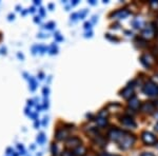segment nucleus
<instances>
[{
    "label": "nucleus",
    "mask_w": 158,
    "mask_h": 156,
    "mask_svg": "<svg viewBox=\"0 0 158 156\" xmlns=\"http://www.w3.org/2000/svg\"><path fill=\"white\" fill-rule=\"evenodd\" d=\"M135 143V137L134 135H131L129 133H125V137L122 138V140L119 143L120 144V149L122 150H127V149H130Z\"/></svg>",
    "instance_id": "1"
},
{
    "label": "nucleus",
    "mask_w": 158,
    "mask_h": 156,
    "mask_svg": "<svg viewBox=\"0 0 158 156\" xmlns=\"http://www.w3.org/2000/svg\"><path fill=\"white\" fill-rule=\"evenodd\" d=\"M142 91L146 95H149V96L158 95V84H155L154 82H152L150 80V81H148L145 84Z\"/></svg>",
    "instance_id": "2"
},
{
    "label": "nucleus",
    "mask_w": 158,
    "mask_h": 156,
    "mask_svg": "<svg viewBox=\"0 0 158 156\" xmlns=\"http://www.w3.org/2000/svg\"><path fill=\"white\" fill-rule=\"evenodd\" d=\"M125 133H127V132H123V131H121V130H119V129L113 128V129H112L109 132V137L113 141H115V143H118L119 144L121 140H122L123 137H125Z\"/></svg>",
    "instance_id": "3"
},
{
    "label": "nucleus",
    "mask_w": 158,
    "mask_h": 156,
    "mask_svg": "<svg viewBox=\"0 0 158 156\" xmlns=\"http://www.w3.org/2000/svg\"><path fill=\"white\" fill-rule=\"evenodd\" d=\"M141 139L146 144H154L156 143V137L151 132H143L141 134Z\"/></svg>",
    "instance_id": "4"
},
{
    "label": "nucleus",
    "mask_w": 158,
    "mask_h": 156,
    "mask_svg": "<svg viewBox=\"0 0 158 156\" xmlns=\"http://www.w3.org/2000/svg\"><path fill=\"white\" fill-rule=\"evenodd\" d=\"M81 146V140L78 138V137H70V138L66 140V147L68 148H72V149H76L78 147Z\"/></svg>",
    "instance_id": "5"
},
{
    "label": "nucleus",
    "mask_w": 158,
    "mask_h": 156,
    "mask_svg": "<svg viewBox=\"0 0 158 156\" xmlns=\"http://www.w3.org/2000/svg\"><path fill=\"white\" fill-rule=\"evenodd\" d=\"M155 105L153 104L152 101H146V102H143L142 105H141V111H143V112H146V113H149V114H151V113H153V112L155 111Z\"/></svg>",
    "instance_id": "6"
},
{
    "label": "nucleus",
    "mask_w": 158,
    "mask_h": 156,
    "mask_svg": "<svg viewBox=\"0 0 158 156\" xmlns=\"http://www.w3.org/2000/svg\"><path fill=\"white\" fill-rule=\"evenodd\" d=\"M140 61L146 68H151V66L154 65V60H153V59L151 58L150 55H148V54L142 55V56L140 57Z\"/></svg>",
    "instance_id": "7"
},
{
    "label": "nucleus",
    "mask_w": 158,
    "mask_h": 156,
    "mask_svg": "<svg viewBox=\"0 0 158 156\" xmlns=\"http://www.w3.org/2000/svg\"><path fill=\"white\" fill-rule=\"evenodd\" d=\"M121 123L123 126H127V127H132V128H136V122L129 116H125L123 118H121Z\"/></svg>",
    "instance_id": "8"
},
{
    "label": "nucleus",
    "mask_w": 158,
    "mask_h": 156,
    "mask_svg": "<svg viewBox=\"0 0 158 156\" xmlns=\"http://www.w3.org/2000/svg\"><path fill=\"white\" fill-rule=\"evenodd\" d=\"M121 96L125 99H129V98H132L133 97V89L131 86H128L127 88H125L122 91H121Z\"/></svg>",
    "instance_id": "9"
},
{
    "label": "nucleus",
    "mask_w": 158,
    "mask_h": 156,
    "mask_svg": "<svg viewBox=\"0 0 158 156\" xmlns=\"http://www.w3.org/2000/svg\"><path fill=\"white\" fill-rule=\"evenodd\" d=\"M129 15V12L127 10H118L116 12L112 13V17H115L116 19H120V18H125Z\"/></svg>",
    "instance_id": "10"
},
{
    "label": "nucleus",
    "mask_w": 158,
    "mask_h": 156,
    "mask_svg": "<svg viewBox=\"0 0 158 156\" xmlns=\"http://www.w3.org/2000/svg\"><path fill=\"white\" fill-rule=\"evenodd\" d=\"M68 136V132L66 131L65 129H61V130H58L56 132V139L57 140H63V139H65L66 137Z\"/></svg>",
    "instance_id": "11"
},
{
    "label": "nucleus",
    "mask_w": 158,
    "mask_h": 156,
    "mask_svg": "<svg viewBox=\"0 0 158 156\" xmlns=\"http://www.w3.org/2000/svg\"><path fill=\"white\" fill-rule=\"evenodd\" d=\"M154 36V29L151 27H146L142 31V37L145 38H151Z\"/></svg>",
    "instance_id": "12"
},
{
    "label": "nucleus",
    "mask_w": 158,
    "mask_h": 156,
    "mask_svg": "<svg viewBox=\"0 0 158 156\" xmlns=\"http://www.w3.org/2000/svg\"><path fill=\"white\" fill-rule=\"evenodd\" d=\"M129 105L132 108L133 110H137L139 108V105H140V102H139V100L137 99L135 96H133L131 99H130V101H129Z\"/></svg>",
    "instance_id": "13"
},
{
    "label": "nucleus",
    "mask_w": 158,
    "mask_h": 156,
    "mask_svg": "<svg viewBox=\"0 0 158 156\" xmlns=\"http://www.w3.org/2000/svg\"><path fill=\"white\" fill-rule=\"evenodd\" d=\"M86 148L82 146H80V147H78V148L75 149L73 153L75 154V156H83L84 154H86Z\"/></svg>",
    "instance_id": "14"
},
{
    "label": "nucleus",
    "mask_w": 158,
    "mask_h": 156,
    "mask_svg": "<svg viewBox=\"0 0 158 156\" xmlns=\"http://www.w3.org/2000/svg\"><path fill=\"white\" fill-rule=\"evenodd\" d=\"M96 121H97L98 126H105L107 125V118H101V117H98Z\"/></svg>",
    "instance_id": "15"
},
{
    "label": "nucleus",
    "mask_w": 158,
    "mask_h": 156,
    "mask_svg": "<svg viewBox=\"0 0 158 156\" xmlns=\"http://www.w3.org/2000/svg\"><path fill=\"white\" fill-rule=\"evenodd\" d=\"M107 111H101V112H99L98 113V117H101V118H105V117L107 116Z\"/></svg>",
    "instance_id": "16"
},
{
    "label": "nucleus",
    "mask_w": 158,
    "mask_h": 156,
    "mask_svg": "<svg viewBox=\"0 0 158 156\" xmlns=\"http://www.w3.org/2000/svg\"><path fill=\"white\" fill-rule=\"evenodd\" d=\"M61 156H75L74 153H72V152H62V154H61Z\"/></svg>",
    "instance_id": "17"
},
{
    "label": "nucleus",
    "mask_w": 158,
    "mask_h": 156,
    "mask_svg": "<svg viewBox=\"0 0 158 156\" xmlns=\"http://www.w3.org/2000/svg\"><path fill=\"white\" fill-rule=\"evenodd\" d=\"M107 38L111 39V40H115V41H118V38H116V37H111V36H110V34H107Z\"/></svg>",
    "instance_id": "18"
},
{
    "label": "nucleus",
    "mask_w": 158,
    "mask_h": 156,
    "mask_svg": "<svg viewBox=\"0 0 158 156\" xmlns=\"http://www.w3.org/2000/svg\"><path fill=\"white\" fill-rule=\"evenodd\" d=\"M99 156H119V155H113V154H110V153H101Z\"/></svg>",
    "instance_id": "19"
},
{
    "label": "nucleus",
    "mask_w": 158,
    "mask_h": 156,
    "mask_svg": "<svg viewBox=\"0 0 158 156\" xmlns=\"http://www.w3.org/2000/svg\"><path fill=\"white\" fill-rule=\"evenodd\" d=\"M140 156H154V155H153L152 154V153H142V154H141Z\"/></svg>",
    "instance_id": "20"
},
{
    "label": "nucleus",
    "mask_w": 158,
    "mask_h": 156,
    "mask_svg": "<svg viewBox=\"0 0 158 156\" xmlns=\"http://www.w3.org/2000/svg\"><path fill=\"white\" fill-rule=\"evenodd\" d=\"M155 130H156L157 132H158V122L156 123V125H155Z\"/></svg>",
    "instance_id": "21"
},
{
    "label": "nucleus",
    "mask_w": 158,
    "mask_h": 156,
    "mask_svg": "<svg viewBox=\"0 0 158 156\" xmlns=\"http://www.w3.org/2000/svg\"><path fill=\"white\" fill-rule=\"evenodd\" d=\"M156 117H157V118H158V114H157V115H156Z\"/></svg>",
    "instance_id": "22"
}]
</instances>
